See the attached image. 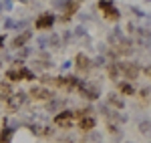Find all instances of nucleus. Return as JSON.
Wrapping results in <instances>:
<instances>
[{
	"mask_svg": "<svg viewBox=\"0 0 151 143\" xmlns=\"http://www.w3.org/2000/svg\"><path fill=\"white\" fill-rule=\"evenodd\" d=\"M83 127H93V119H87V121H83Z\"/></svg>",
	"mask_w": 151,
	"mask_h": 143,
	"instance_id": "2",
	"label": "nucleus"
},
{
	"mask_svg": "<svg viewBox=\"0 0 151 143\" xmlns=\"http://www.w3.org/2000/svg\"><path fill=\"white\" fill-rule=\"evenodd\" d=\"M48 24H52V16L48 14V16H42L38 22H36V26H48Z\"/></svg>",
	"mask_w": 151,
	"mask_h": 143,
	"instance_id": "1",
	"label": "nucleus"
}]
</instances>
